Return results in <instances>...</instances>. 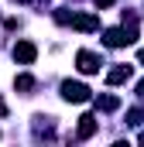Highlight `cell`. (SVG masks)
Listing matches in <instances>:
<instances>
[{"label": "cell", "instance_id": "cell-1", "mask_svg": "<svg viewBox=\"0 0 144 147\" xmlns=\"http://www.w3.org/2000/svg\"><path fill=\"white\" fill-rule=\"evenodd\" d=\"M62 99H69V103H89L93 99V92L82 86V82H62Z\"/></svg>", "mask_w": 144, "mask_h": 147}, {"label": "cell", "instance_id": "cell-2", "mask_svg": "<svg viewBox=\"0 0 144 147\" xmlns=\"http://www.w3.org/2000/svg\"><path fill=\"white\" fill-rule=\"evenodd\" d=\"M134 38H137V34H130L127 28H110L107 34H103V41H107L110 48H124V45H130Z\"/></svg>", "mask_w": 144, "mask_h": 147}, {"label": "cell", "instance_id": "cell-3", "mask_svg": "<svg viewBox=\"0 0 144 147\" xmlns=\"http://www.w3.org/2000/svg\"><path fill=\"white\" fill-rule=\"evenodd\" d=\"M38 58V48L31 45V41H17L14 45V62H21V65H31Z\"/></svg>", "mask_w": 144, "mask_h": 147}, {"label": "cell", "instance_id": "cell-4", "mask_svg": "<svg viewBox=\"0 0 144 147\" xmlns=\"http://www.w3.org/2000/svg\"><path fill=\"white\" fill-rule=\"evenodd\" d=\"M75 65H79V72H82V75H93V72H100V58H96L93 51H86V48H82V51L75 55Z\"/></svg>", "mask_w": 144, "mask_h": 147}, {"label": "cell", "instance_id": "cell-5", "mask_svg": "<svg viewBox=\"0 0 144 147\" xmlns=\"http://www.w3.org/2000/svg\"><path fill=\"white\" fill-rule=\"evenodd\" d=\"M96 127H100V120H96L93 113H82V116H79V130H75V137H79V140H89V137L96 134Z\"/></svg>", "mask_w": 144, "mask_h": 147}, {"label": "cell", "instance_id": "cell-6", "mask_svg": "<svg viewBox=\"0 0 144 147\" xmlns=\"http://www.w3.org/2000/svg\"><path fill=\"white\" fill-rule=\"evenodd\" d=\"M72 28L75 31H100V17L96 14H72Z\"/></svg>", "mask_w": 144, "mask_h": 147}, {"label": "cell", "instance_id": "cell-7", "mask_svg": "<svg viewBox=\"0 0 144 147\" xmlns=\"http://www.w3.org/2000/svg\"><path fill=\"white\" fill-rule=\"evenodd\" d=\"M127 79H130V65H117V69L107 72V82H110V86H120V82H127Z\"/></svg>", "mask_w": 144, "mask_h": 147}, {"label": "cell", "instance_id": "cell-8", "mask_svg": "<svg viewBox=\"0 0 144 147\" xmlns=\"http://www.w3.org/2000/svg\"><path fill=\"white\" fill-rule=\"evenodd\" d=\"M100 110H103V113L120 110V99H117V96H100Z\"/></svg>", "mask_w": 144, "mask_h": 147}, {"label": "cell", "instance_id": "cell-9", "mask_svg": "<svg viewBox=\"0 0 144 147\" xmlns=\"http://www.w3.org/2000/svg\"><path fill=\"white\" fill-rule=\"evenodd\" d=\"M14 86H17L21 92H28V89H35V79H31V75H17V79H14Z\"/></svg>", "mask_w": 144, "mask_h": 147}, {"label": "cell", "instance_id": "cell-10", "mask_svg": "<svg viewBox=\"0 0 144 147\" xmlns=\"http://www.w3.org/2000/svg\"><path fill=\"white\" fill-rule=\"evenodd\" d=\"M141 120H144L141 110H130V113H127V123H141Z\"/></svg>", "mask_w": 144, "mask_h": 147}, {"label": "cell", "instance_id": "cell-11", "mask_svg": "<svg viewBox=\"0 0 144 147\" xmlns=\"http://www.w3.org/2000/svg\"><path fill=\"white\" fill-rule=\"evenodd\" d=\"M93 3H96V7H100V10H103V7H113V3H117V0H93Z\"/></svg>", "mask_w": 144, "mask_h": 147}, {"label": "cell", "instance_id": "cell-12", "mask_svg": "<svg viewBox=\"0 0 144 147\" xmlns=\"http://www.w3.org/2000/svg\"><path fill=\"white\" fill-rule=\"evenodd\" d=\"M137 92H141V96H144V79H141V82H137Z\"/></svg>", "mask_w": 144, "mask_h": 147}, {"label": "cell", "instance_id": "cell-13", "mask_svg": "<svg viewBox=\"0 0 144 147\" xmlns=\"http://www.w3.org/2000/svg\"><path fill=\"white\" fill-rule=\"evenodd\" d=\"M137 58H141V65H144V48H141V51H137Z\"/></svg>", "mask_w": 144, "mask_h": 147}, {"label": "cell", "instance_id": "cell-14", "mask_svg": "<svg viewBox=\"0 0 144 147\" xmlns=\"http://www.w3.org/2000/svg\"><path fill=\"white\" fill-rule=\"evenodd\" d=\"M137 140H141V144H144V134H141V137H137Z\"/></svg>", "mask_w": 144, "mask_h": 147}]
</instances>
